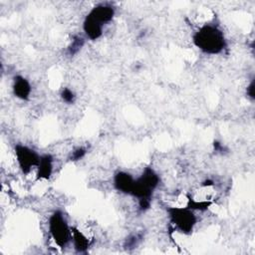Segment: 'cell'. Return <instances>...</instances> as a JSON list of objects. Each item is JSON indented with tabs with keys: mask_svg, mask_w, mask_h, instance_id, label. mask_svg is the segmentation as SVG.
Segmentation results:
<instances>
[{
	"mask_svg": "<svg viewBox=\"0 0 255 255\" xmlns=\"http://www.w3.org/2000/svg\"><path fill=\"white\" fill-rule=\"evenodd\" d=\"M193 43L200 51L210 55L219 54L226 46L223 32L211 24L201 26L194 33Z\"/></svg>",
	"mask_w": 255,
	"mask_h": 255,
	"instance_id": "1",
	"label": "cell"
},
{
	"mask_svg": "<svg viewBox=\"0 0 255 255\" xmlns=\"http://www.w3.org/2000/svg\"><path fill=\"white\" fill-rule=\"evenodd\" d=\"M49 232L54 242L61 248L72 239V228L69 227L61 211H55L49 219Z\"/></svg>",
	"mask_w": 255,
	"mask_h": 255,
	"instance_id": "2",
	"label": "cell"
},
{
	"mask_svg": "<svg viewBox=\"0 0 255 255\" xmlns=\"http://www.w3.org/2000/svg\"><path fill=\"white\" fill-rule=\"evenodd\" d=\"M158 183V174L151 167H145L142 174L137 179H134V184L130 195L136 197L137 199H150L152 192L157 187Z\"/></svg>",
	"mask_w": 255,
	"mask_h": 255,
	"instance_id": "3",
	"label": "cell"
},
{
	"mask_svg": "<svg viewBox=\"0 0 255 255\" xmlns=\"http://www.w3.org/2000/svg\"><path fill=\"white\" fill-rule=\"evenodd\" d=\"M171 223L177 230L184 234H190L196 224V217L189 207L172 206L167 208Z\"/></svg>",
	"mask_w": 255,
	"mask_h": 255,
	"instance_id": "4",
	"label": "cell"
},
{
	"mask_svg": "<svg viewBox=\"0 0 255 255\" xmlns=\"http://www.w3.org/2000/svg\"><path fill=\"white\" fill-rule=\"evenodd\" d=\"M15 155L19 167L24 173H29L33 167H37L40 161V155L32 148L23 145H15Z\"/></svg>",
	"mask_w": 255,
	"mask_h": 255,
	"instance_id": "5",
	"label": "cell"
},
{
	"mask_svg": "<svg viewBox=\"0 0 255 255\" xmlns=\"http://www.w3.org/2000/svg\"><path fill=\"white\" fill-rule=\"evenodd\" d=\"M133 184L134 178L128 172L119 171L114 177V185L116 189L125 194H131Z\"/></svg>",
	"mask_w": 255,
	"mask_h": 255,
	"instance_id": "6",
	"label": "cell"
},
{
	"mask_svg": "<svg viewBox=\"0 0 255 255\" xmlns=\"http://www.w3.org/2000/svg\"><path fill=\"white\" fill-rule=\"evenodd\" d=\"M103 24L94 19L91 15H87L83 23V29L86 36L91 40L99 39L103 34Z\"/></svg>",
	"mask_w": 255,
	"mask_h": 255,
	"instance_id": "7",
	"label": "cell"
},
{
	"mask_svg": "<svg viewBox=\"0 0 255 255\" xmlns=\"http://www.w3.org/2000/svg\"><path fill=\"white\" fill-rule=\"evenodd\" d=\"M13 94L20 100L26 101L29 99L31 94V85L22 76H16L13 82Z\"/></svg>",
	"mask_w": 255,
	"mask_h": 255,
	"instance_id": "8",
	"label": "cell"
},
{
	"mask_svg": "<svg viewBox=\"0 0 255 255\" xmlns=\"http://www.w3.org/2000/svg\"><path fill=\"white\" fill-rule=\"evenodd\" d=\"M89 15H91L94 19H96L98 22L104 25L105 23H108L113 19L115 15V10L112 6L101 4L94 7L89 13Z\"/></svg>",
	"mask_w": 255,
	"mask_h": 255,
	"instance_id": "9",
	"label": "cell"
},
{
	"mask_svg": "<svg viewBox=\"0 0 255 255\" xmlns=\"http://www.w3.org/2000/svg\"><path fill=\"white\" fill-rule=\"evenodd\" d=\"M38 179H48L53 172V157L51 154H43L40 156V161L37 166Z\"/></svg>",
	"mask_w": 255,
	"mask_h": 255,
	"instance_id": "10",
	"label": "cell"
},
{
	"mask_svg": "<svg viewBox=\"0 0 255 255\" xmlns=\"http://www.w3.org/2000/svg\"><path fill=\"white\" fill-rule=\"evenodd\" d=\"M72 239L75 249L79 252L86 251L90 246V240L88 237L77 228H72Z\"/></svg>",
	"mask_w": 255,
	"mask_h": 255,
	"instance_id": "11",
	"label": "cell"
},
{
	"mask_svg": "<svg viewBox=\"0 0 255 255\" xmlns=\"http://www.w3.org/2000/svg\"><path fill=\"white\" fill-rule=\"evenodd\" d=\"M84 43H85V40L82 37L75 36L72 40L71 45L68 48V53L72 56L77 54L81 50V48L84 46Z\"/></svg>",
	"mask_w": 255,
	"mask_h": 255,
	"instance_id": "12",
	"label": "cell"
},
{
	"mask_svg": "<svg viewBox=\"0 0 255 255\" xmlns=\"http://www.w3.org/2000/svg\"><path fill=\"white\" fill-rule=\"evenodd\" d=\"M61 98L67 104H73L76 100V96H75L74 92L68 88L63 89V91L61 93Z\"/></svg>",
	"mask_w": 255,
	"mask_h": 255,
	"instance_id": "13",
	"label": "cell"
},
{
	"mask_svg": "<svg viewBox=\"0 0 255 255\" xmlns=\"http://www.w3.org/2000/svg\"><path fill=\"white\" fill-rule=\"evenodd\" d=\"M86 148L85 147H78V148H76L74 151H73V153H72V155H71V160H79V159H81V158H83L84 156H85V154H86Z\"/></svg>",
	"mask_w": 255,
	"mask_h": 255,
	"instance_id": "14",
	"label": "cell"
},
{
	"mask_svg": "<svg viewBox=\"0 0 255 255\" xmlns=\"http://www.w3.org/2000/svg\"><path fill=\"white\" fill-rule=\"evenodd\" d=\"M138 235H131L129 236L127 240H126V243H125V247L126 248H134L138 242Z\"/></svg>",
	"mask_w": 255,
	"mask_h": 255,
	"instance_id": "15",
	"label": "cell"
},
{
	"mask_svg": "<svg viewBox=\"0 0 255 255\" xmlns=\"http://www.w3.org/2000/svg\"><path fill=\"white\" fill-rule=\"evenodd\" d=\"M247 95H248V97L251 99V100H254V81H252L251 83H250V85L247 87Z\"/></svg>",
	"mask_w": 255,
	"mask_h": 255,
	"instance_id": "16",
	"label": "cell"
}]
</instances>
